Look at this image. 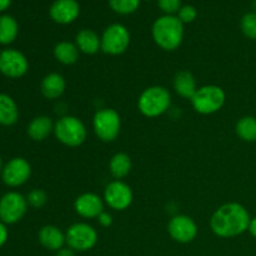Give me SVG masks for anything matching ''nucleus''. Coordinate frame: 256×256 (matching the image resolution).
I'll use <instances>...</instances> for the list:
<instances>
[{
    "mask_svg": "<svg viewBox=\"0 0 256 256\" xmlns=\"http://www.w3.org/2000/svg\"><path fill=\"white\" fill-rule=\"evenodd\" d=\"M249 212L239 202H228L215 210L210 219V228L219 238H235L249 229Z\"/></svg>",
    "mask_w": 256,
    "mask_h": 256,
    "instance_id": "nucleus-1",
    "label": "nucleus"
},
{
    "mask_svg": "<svg viewBox=\"0 0 256 256\" xmlns=\"http://www.w3.org/2000/svg\"><path fill=\"white\" fill-rule=\"evenodd\" d=\"M152 38L162 50L174 52L184 39V24L175 15L160 16L152 25Z\"/></svg>",
    "mask_w": 256,
    "mask_h": 256,
    "instance_id": "nucleus-2",
    "label": "nucleus"
},
{
    "mask_svg": "<svg viewBox=\"0 0 256 256\" xmlns=\"http://www.w3.org/2000/svg\"><path fill=\"white\" fill-rule=\"evenodd\" d=\"M172 105V95L164 86L146 88L138 99L139 112L146 118H158L168 112Z\"/></svg>",
    "mask_w": 256,
    "mask_h": 256,
    "instance_id": "nucleus-3",
    "label": "nucleus"
},
{
    "mask_svg": "<svg viewBox=\"0 0 256 256\" xmlns=\"http://www.w3.org/2000/svg\"><path fill=\"white\" fill-rule=\"evenodd\" d=\"M54 134L62 144L76 148L80 146L86 139V128L79 118L66 115L55 122Z\"/></svg>",
    "mask_w": 256,
    "mask_h": 256,
    "instance_id": "nucleus-4",
    "label": "nucleus"
},
{
    "mask_svg": "<svg viewBox=\"0 0 256 256\" xmlns=\"http://www.w3.org/2000/svg\"><path fill=\"white\" fill-rule=\"evenodd\" d=\"M225 100L226 95L222 88L218 85H205L196 90L192 98V104L196 112L209 115L219 112L224 106Z\"/></svg>",
    "mask_w": 256,
    "mask_h": 256,
    "instance_id": "nucleus-5",
    "label": "nucleus"
},
{
    "mask_svg": "<svg viewBox=\"0 0 256 256\" xmlns=\"http://www.w3.org/2000/svg\"><path fill=\"white\" fill-rule=\"evenodd\" d=\"M92 126H94L95 134L102 142H114L122 128L119 112H115L114 109L98 110L94 115Z\"/></svg>",
    "mask_w": 256,
    "mask_h": 256,
    "instance_id": "nucleus-6",
    "label": "nucleus"
},
{
    "mask_svg": "<svg viewBox=\"0 0 256 256\" xmlns=\"http://www.w3.org/2000/svg\"><path fill=\"white\" fill-rule=\"evenodd\" d=\"M66 244L74 252H89L96 245L98 232L92 225L86 222H76L72 224L66 230Z\"/></svg>",
    "mask_w": 256,
    "mask_h": 256,
    "instance_id": "nucleus-7",
    "label": "nucleus"
},
{
    "mask_svg": "<svg viewBox=\"0 0 256 256\" xmlns=\"http://www.w3.org/2000/svg\"><path fill=\"white\" fill-rule=\"evenodd\" d=\"M102 50L105 54L120 55L126 52L130 45V32L124 25L112 24L102 35Z\"/></svg>",
    "mask_w": 256,
    "mask_h": 256,
    "instance_id": "nucleus-8",
    "label": "nucleus"
},
{
    "mask_svg": "<svg viewBox=\"0 0 256 256\" xmlns=\"http://www.w3.org/2000/svg\"><path fill=\"white\" fill-rule=\"evenodd\" d=\"M26 210V198L16 192H6L0 199V222L4 224H15L24 218Z\"/></svg>",
    "mask_w": 256,
    "mask_h": 256,
    "instance_id": "nucleus-9",
    "label": "nucleus"
},
{
    "mask_svg": "<svg viewBox=\"0 0 256 256\" xmlns=\"http://www.w3.org/2000/svg\"><path fill=\"white\" fill-rule=\"evenodd\" d=\"M29 70L26 56L16 49H5L0 52V72L10 79H19Z\"/></svg>",
    "mask_w": 256,
    "mask_h": 256,
    "instance_id": "nucleus-10",
    "label": "nucleus"
},
{
    "mask_svg": "<svg viewBox=\"0 0 256 256\" xmlns=\"http://www.w3.org/2000/svg\"><path fill=\"white\" fill-rule=\"evenodd\" d=\"M32 175V166L24 158H14L4 165L2 172V182L10 188L24 185Z\"/></svg>",
    "mask_w": 256,
    "mask_h": 256,
    "instance_id": "nucleus-11",
    "label": "nucleus"
},
{
    "mask_svg": "<svg viewBox=\"0 0 256 256\" xmlns=\"http://www.w3.org/2000/svg\"><path fill=\"white\" fill-rule=\"evenodd\" d=\"M132 188L122 180H114L105 188L104 200L112 209L122 212L132 205Z\"/></svg>",
    "mask_w": 256,
    "mask_h": 256,
    "instance_id": "nucleus-12",
    "label": "nucleus"
},
{
    "mask_svg": "<svg viewBox=\"0 0 256 256\" xmlns=\"http://www.w3.org/2000/svg\"><path fill=\"white\" fill-rule=\"evenodd\" d=\"M169 235L180 244L192 242L198 235V226L188 215H175L168 224Z\"/></svg>",
    "mask_w": 256,
    "mask_h": 256,
    "instance_id": "nucleus-13",
    "label": "nucleus"
},
{
    "mask_svg": "<svg viewBox=\"0 0 256 256\" xmlns=\"http://www.w3.org/2000/svg\"><path fill=\"white\" fill-rule=\"evenodd\" d=\"M74 209L85 219H95L104 212V202L98 194L94 192H85L76 198L74 202Z\"/></svg>",
    "mask_w": 256,
    "mask_h": 256,
    "instance_id": "nucleus-14",
    "label": "nucleus"
},
{
    "mask_svg": "<svg viewBox=\"0 0 256 256\" xmlns=\"http://www.w3.org/2000/svg\"><path fill=\"white\" fill-rule=\"evenodd\" d=\"M50 18L58 24H70L80 14L79 2L76 0H55L49 10Z\"/></svg>",
    "mask_w": 256,
    "mask_h": 256,
    "instance_id": "nucleus-15",
    "label": "nucleus"
},
{
    "mask_svg": "<svg viewBox=\"0 0 256 256\" xmlns=\"http://www.w3.org/2000/svg\"><path fill=\"white\" fill-rule=\"evenodd\" d=\"M39 242L45 249L52 250V252H56L64 245L66 244V238L65 234L59 229V228L54 226V225H45L40 229L39 235Z\"/></svg>",
    "mask_w": 256,
    "mask_h": 256,
    "instance_id": "nucleus-16",
    "label": "nucleus"
},
{
    "mask_svg": "<svg viewBox=\"0 0 256 256\" xmlns=\"http://www.w3.org/2000/svg\"><path fill=\"white\" fill-rule=\"evenodd\" d=\"M65 88H66L65 79L62 78V75L58 74V72H50V74L45 75L40 84L42 94L49 100L59 99L64 94Z\"/></svg>",
    "mask_w": 256,
    "mask_h": 256,
    "instance_id": "nucleus-17",
    "label": "nucleus"
},
{
    "mask_svg": "<svg viewBox=\"0 0 256 256\" xmlns=\"http://www.w3.org/2000/svg\"><path fill=\"white\" fill-rule=\"evenodd\" d=\"M54 122L46 115L34 118L28 125V135L34 142H42L54 132Z\"/></svg>",
    "mask_w": 256,
    "mask_h": 256,
    "instance_id": "nucleus-18",
    "label": "nucleus"
},
{
    "mask_svg": "<svg viewBox=\"0 0 256 256\" xmlns=\"http://www.w3.org/2000/svg\"><path fill=\"white\" fill-rule=\"evenodd\" d=\"M75 44L79 52L88 55L96 54L102 49V39L96 32L90 29L80 30L75 38Z\"/></svg>",
    "mask_w": 256,
    "mask_h": 256,
    "instance_id": "nucleus-19",
    "label": "nucleus"
},
{
    "mask_svg": "<svg viewBox=\"0 0 256 256\" xmlns=\"http://www.w3.org/2000/svg\"><path fill=\"white\" fill-rule=\"evenodd\" d=\"M174 89L178 95L184 99H190L196 92V80L189 72H179L174 78Z\"/></svg>",
    "mask_w": 256,
    "mask_h": 256,
    "instance_id": "nucleus-20",
    "label": "nucleus"
},
{
    "mask_svg": "<svg viewBox=\"0 0 256 256\" xmlns=\"http://www.w3.org/2000/svg\"><path fill=\"white\" fill-rule=\"evenodd\" d=\"M19 119L16 102L8 94H0V125L12 126Z\"/></svg>",
    "mask_w": 256,
    "mask_h": 256,
    "instance_id": "nucleus-21",
    "label": "nucleus"
},
{
    "mask_svg": "<svg viewBox=\"0 0 256 256\" xmlns=\"http://www.w3.org/2000/svg\"><path fill=\"white\" fill-rule=\"evenodd\" d=\"M79 49L76 44L70 42H60L54 48L55 59L62 65H72L79 60Z\"/></svg>",
    "mask_w": 256,
    "mask_h": 256,
    "instance_id": "nucleus-22",
    "label": "nucleus"
},
{
    "mask_svg": "<svg viewBox=\"0 0 256 256\" xmlns=\"http://www.w3.org/2000/svg\"><path fill=\"white\" fill-rule=\"evenodd\" d=\"M109 170L112 178L116 180L122 179L126 176L132 170V159L125 152H116L114 156L110 159Z\"/></svg>",
    "mask_w": 256,
    "mask_h": 256,
    "instance_id": "nucleus-23",
    "label": "nucleus"
},
{
    "mask_svg": "<svg viewBox=\"0 0 256 256\" xmlns=\"http://www.w3.org/2000/svg\"><path fill=\"white\" fill-rule=\"evenodd\" d=\"M19 26L16 20L10 15H2L0 16V44H12L18 36Z\"/></svg>",
    "mask_w": 256,
    "mask_h": 256,
    "instance_id": "nucleus-24",
    "label": "nucleus"
},
{
    "mask_svg": "<svg viewBox=\"0 0 256 256\" xmlns=\"http://www.w3.org/2000/svg\"><path fill=\"white\" fill-rule=\"evenodd\" d=\"M236 135L248 142H256V118L242 116L235 126Z\"/></svg>",
    "mask_w": 256,
    "mask_h": 256,
    "instance_id": "nucleus-25",
    "label": "nucleus"
},
{
    "mask_svg": "<svg viewBox=\"0 0 256 256\" xmlns=\"http://www.w3.org/2000/svg\"><path fill=\"white\" fill-rule=\"evenodd\" d=\"M109 5L118 14L128 15L136 12L140 0H109Z\"/></svg>",
    "mask_w": 256,
    "mask_h": 256,
    "instance_id": "nucleus-26",
    "label": "nucleus"
},
{
    "mask_svg": "<svg viewBox=\"0 0 256 256\" xmlns=\"http://www.w3.org/2000/svg\"><path fill=\"white\" fill-rule=\"evenodd\" d=\"M240 28L248 39L256 40V12H246L242 18Z\"/></svg>",
    "mask_w": 256,
    "mask_h": 256,
    "instance_id": "nucleus-27",
    "label": "nucleus"
},
{
    "mask_svg": "<svg viewBox=\"0 0 256 256\" xmlns=\"http://www.w3.org/2000/svg\"><path fill=\"white\" fill-rule=\"evenodd\" d=\"M28 205H30L34 209H40L44 206L48 202V195L44 190L42 189H34L28 194L26 196Z\"/></svg>",
    "mask_w": 256,
    "mask_h": 256,
    "instance_id": "nucleus-28",
    "label": "nucleus"
},
{
    "mask_svg": "<svg viewBox=\"0 0 256 256\" xmlns=\"http://www.w3.org/2000/svg\"><path fill=\"white\" fill-rule=\"evenodd\" d=\"M158 5L166 15H174L182 9V0H158Z\"/></svg>",
    "mask_w": 256,
    "mask_h": 256,
    "instance_id": "nucleus-29",
    "label": "nucleus"
},
{
    "mask_svg": "<svg viewBox=\"0 0 256 256\" xmlns=\"http://www.w3.org/2000/svg\"><path fill=\"white\" fill-rule=\"evenodd\" d=\"M196 15L198 12L192 5H185V6H182V9L179 10L178 18H179L182 24H189V22H192L196 19Z\"/></svg>",
    "mask_w": 256,
    "mask_h": 256,
    "instance_id": "nucleus-30",
    "label": "nucleus"
},
{
    "mask_svg": "<svg viewBox=\"0 0 256 256\" xmlns=\"http://www.w3.org/2000/svg\"><path fill=\"white\" fill-rule=\"evenodd\" d=\"M98 222H99V224L102 225V226L109 228L110 225L112 224V214H109V212H102V214L98 216Z\"/></svg>",
    "mask_w": 256,
    "mask_h": 256,
    "instance_id": "nucleus-31",
    "label": "nucleus"
},
{
    "mask_svg": "<svg viewBox=\"0 0 256 256\" xmlns=\"http://www.w3.org/2000/svg\"><path fill=\"white\" fill-rule=\"evenodd\" d=\"M8 236H9V232H8L6 224H4L2 222H0V248L6 242Z\"/></svg>",
    "mask_w": 256,
    "mask_h": 256,
    "instance_id": "nucleus-32",
    "label": "nucleus"
},
{
    "mask_svg": "<svg viewBox=\"0 0 256 256\" xmlns=\"http://www.w3.org/2000/svg\"><path fill=\"white\" fill-rule=\"evenodd\" d=\"M55 256H75V252L72 249H70L69 246L62 248V249L55 252Z\"/></svg>",
    "mask_w": 256,
    "mask_h": 256,
    "instance_id": "nucleus-33",
    "label": "nucleus"
},
{
    "mask_svg": "<svg viewBox=\"0 0 256 256\" xmlns=\"http://www.w3.org/2000/svg\"><path fill=\"white\" fill-rule=\"evenodd\" d=\"M248 230H249L250 234H252L256 239V216L252 219V222H250V225H249V229Z\"/></svg>",
    "mask_w": 256,
    "mask_h": 256,
    "instance_id": "nucleus-34",
    "label": "nucleus"
},
{
    "mask_svg": "<svg viewBox=\"0 0 256 256\" xmlns=\"http://www.w3.org/2000/svg\"><path fill=\"white\" fill-rule=\"evenodd\" d=\"M12 0H0V12H4L10 6Z\"/></svg>",
    "mask_w": 256,
    "mask_h": 256,
    "instance_id": "nucleus-35",
    "label": "nucleus"
},
{
    "mask_svg": "<svg viewBox=\"0 0 256 256\" xmlns=\"http://www.w3.org/2000/svg\"><path fill=\"white\" fill-rule=\"evenodd\" d=\"M2 168H4L2 166V158H0V172H2Z\"/></svg>",
    "mask_w": 256,
    "mask_h": 256,
    "instance_id": "nucleus-36",
    "label": "nucleus"
},
{
    "mask_svg": "<svg viewBox=\"0 0 256 256\" xmlns=\"http://www.w3.org/2000/svg\"><path fill=\"white\" fill-rule=\"evenodd\" d=\"M252 6H254V9L256 10V0H254V2H252Z\"/></svg>",
    "mask_w": 256,
    "mask_h": 256,
    "instance_id": "nucleus-37",
    "label": "nucleus"
}]
</instances>
